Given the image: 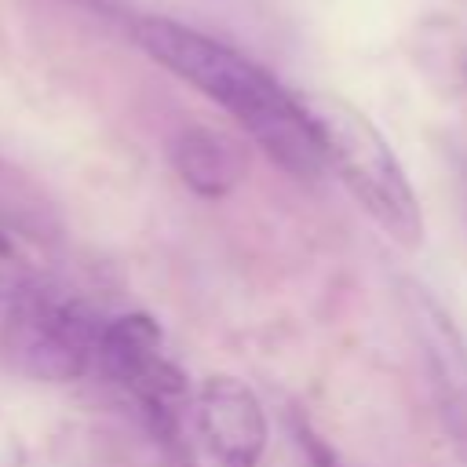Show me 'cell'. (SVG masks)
<instances>
[{"label": "cell", "instance_id": "11", "mask_svg": "<svg viewBox=\"0 0 467 467\" xmlns=\"http://www.w3.org/2000/svg\"><path fill=\"white\" fill-rule=\"evenodd\" d=\"M62 4L84 7V11H91V15H106V18H124V22H131L128 0H62Z\"/></svg>", "mask_w": 467, "mask_h": 467}, {"label": "cell", "instance_id": "7", "mask_svg": "<svg viewBox=\"0 0 467 467\" xmlns=\"http://www.w3.org/2000/svg\"><path fill=\"white\" fill-rule=\"evenodd\" d=\"M248 150L208 124H190L171 139V168L197 197H226L248 175Z\"/></svg>", "mask_w": 467, "mask_h": 467}, {"label": "cell", "instance_id": "1", "mask_svg": "<svg viewBox=\"0 0 467 467\" xmlns=\"http://www.w3.org/2000/svg\"><path fill=\"white\" fill-rule=\"evenodd\" d=\"M128 29L157 66L230 113L277 168L299 179H314L325 168L296 91H288L270 69L237 47L164 15H131Z\"/></svg>", "mask_w": 467, "mask_h": 467}, {"label": "cell", "instance_id": "2", "mask_svg": "<svg viewBox=\"0 0 467 467\" xmlns=\"http://www.w3.org/2000/svg\"><path fill=\"white\" fill-rule=\"evenodd\" d=\"M296 102L317 139L321 164L339 175L354 201L372 215V223L401 248L423 244L420 197L394 157L379 128L347 99L332 91H296Z\"/></svg>", "mask_w": 467, "mask_h": 467}, {"label": "cell", "instance_id": "10", "mask_svg": "<svg viewBox=\"0 0 467 467\" xmlns=\"http://www.w3.org/2000/svg\"><path fill=\"white\" fill-rule=\"evenodd\" d=\"M296 441H299V449H303V456H306L310 467H336L332 449H328V445H325L303 420H296Z\"/></svg>", "mask_w": 467, "mask_h": 467}, {"label": "cell", "instance_id": "3", "mask_svg": "<svg viewBox=\"0 0 467 467\" xmlns=\"http://www.w3.org/2000/svg\"><path fill=\"white\" fill-rule=\"evenodd\" d=\"M99 328L102 317L88 303L33 281L7 306L0 325V361L36 383H73L95 368Z\"/></svg>", "mask_w": 467, "mask_h": 467}, {"label": "cell", "instance_id": "9", "mask_svg": "<svg viewBox=\"0 0 467 467\" xmlns=\"http://www.w3.org/2000/svg\"><path fill=\"white\" fill-rule=\"evenodd\" d=\"M33 266L26 259V252L0 230V303H11L15 296H22L33 285Z\"/></svg>", "mask_w": 467, "mask_h": 467}, {"label": "cell", "instance_id": "5", "mask_svg": "<svg viewBox=\"0 0 467 467\" xmlns=\"http://www.w3.org/2000/svg\"><path fill=\"white\" fill-rule=\"evenodd\" d=\"M95 368L120 387L150 431L168 441L171 423L190 394V379L179 368V361L164 347V332L150 314H117L102 317L99 343H95Z\"/></svg>", "mask_w": 467, "mask_h": 467}, {"label": "cell", "instance_id": "6", "mask_svg": "<svg viewBox=\"0 0 467 467\" xmlns=\"http://www.w3.org/2000/svg\"><path fill=\"white\" fill-rule=\"evenodd\" d=\"M405 306H409L412 332H416L423 361H427L438 412L467 456V343H463L460 328L452 325V317L445 314V306L427 288L409 281Z\"/></svg>", "mask_w": 467, "mask_h": 467}, {"label": "cell", "instance_id": "4", "mask_svg": "<svg viewBox=\"0 0 467 467\" xmlns=\"http://www.w3.org/2000/svg\"><path fill=\"white\" fill-rule=\"evenodd\" d=\"M164 445L179 467H259L266 412L244 379L219 372L190 387Z\"/></svg>", "mask_w": 467, "mask_h": 467}, {"label": "cell", "instance_id": "8", "mask_svg": "<svg viewBox=\"0 0 467 467\" xmlns=\"http://www.w3.org/2000/svg\"><path fill=\"white\" fill-rule=\"evenodd\" d=\"M412 51H416V62L423 66V73L438 88L467 80V40H463V33L452 18H445V15L423 18L416 26Z\"/></svg>", "mask_w": 467, "mask_h": 467}]
</instances>
